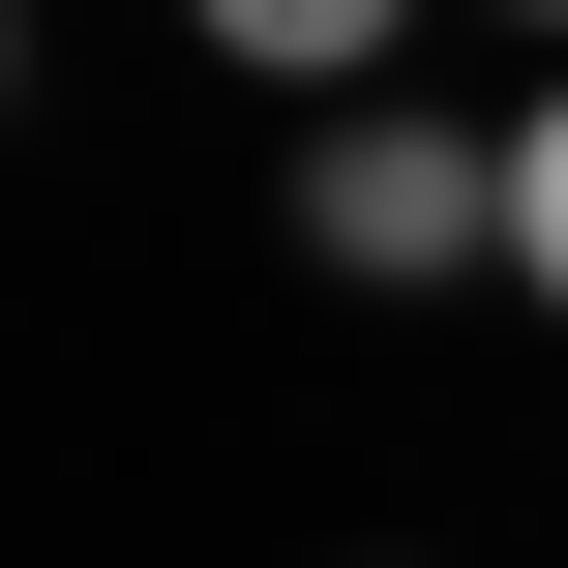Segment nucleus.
Instances as JSON below:
<instances>
[{
  "mask_svg": "<svg viewBox=\"0 0 568 568\" xmlns=\"http://www.w3.org/2000/svg\"><path fill=\"white\" fill-rule=\"evenodd\" d=\"M300 240L419 300V270H479V240H509V150H479V120H329V150H300Z\"/></svg>",
  "mask_w": 568,
  "mask_h": 568,
  "instance_id": "nucleus-1",
  "label": "nucleus"
},
{
  "mask_svg": "<svg viewBox=\"0 0 568 568\" xmlns=\"http://www.w3.org/2000/svg\"><path fill=\"white\" fill-rule=\"evenodd\" d=\"M509 270H539V300H568V90H539V120H509Z\"/></svg>",
  "mask_w": 568,
  "mask_h": 568,
  "instance_id": "nucleus-2",
  "label": "nucleus"
}]
</instances>
